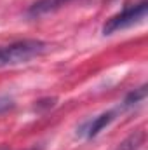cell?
<instances>
[{
    "label": "cell",
    "instance_id": "obj_1",
    "mask_svg": "<svg viewBox=\"0 0 148 150\" xmlns=\"http://www.w3.org/2000/svg\"><path fill=\"white\" fill-rule=\"evenodd\" d=\"M47 51V42L38 38H25L7 45H0V68L28 63Z\"/></svg>",
    "mask_w": 148,
    "mask_h": 150
},
{
    "label": "cell",
    "instance_id": "obj_2",
    "mask_svg": "<svg viewBox=\"0 0 148 150\" xmlns=\"http://www.w3.org/2000/svg\"><path fill=\"white\" fill-rule=\"evenodd\" d=\"M148 12V4L147 0H141L140 4H132V5H125L120 12L113 14L108 18L101 28L103 35H113L120 30H125L129 26H134L138 23H141L147 18Z\"/></svg>",
    "mask_w": 148,
    "mask_h": 150
},
{
    "label": "cell",
    "instance_id": "obj_3",
    "mask_svg": "<svg viewBox=\"0 0 148 150\" xmlns=\"http://www.w3.org/2000/svg\"><path fill=\"white\" fill-rule=\"evenodd\" d=\"M115 115L117 112H105L101 113V115H98V117H92V119H89V120H85L82 126H80V129H78V136H84V138H87V140H92V138H96L108 124H110L111 120L115 119Z\"/></svg>",
    "mask_w": 148,
    "mask_h": 150
},
{
    "label": "cell",
    "instance_id": "obj_4",
    "mask_svg": "<svg viewBox=\"0 0 148 150\" xmlns=\"http://www.w3.org/2000/svg\"><path fill=\"white\" fill-rule=\"evenodd\" d=\"M70 0H37L33 5H30L28 9V16L30 18H40L51 12H56L58 9H61L65 4H68Z\"/></svg>",
    "mask_w": 148,
    "mask_h": 150
},
{
    "label": "cell",
    "instance_id": "obj_5",
    "mask_svg": "<svg viewBox=\"0 0 148 150\" xmlns=\"http://www.w3.org/2000/svg\"><path fill=\"white\" fill-rule=\"evenodd\" d=\"M147 142V133L145 129H138L134 133H131L127 138H124L115 150H141Z\"/></svg>",
    "mask_w": 148,
    "mask_h": 150
},
{
    "label": "cell",
    "instance_id": "obj_6",
    "mask_svg": "<svg viewBox=\"0 0 148 150\" xmlns=\"http://www.w3.org/2000/svg\"><path fill=\"white\" fill-rule=\"evenodd\" d=\"M145 98H147V86L143 84L141 87H138V89L131 91V93L124 98V101H122V108H124V110L132 108L134 105H140Z\"/></svg>",
    "mask_w": 148,
    "mask_h": 150
},
{
    "label": "cell",
    "instance_id": "obj_7",
    "mask_svg": "<svg viewBox=\"0 0 148 150\" xmlns=\"http://www.w3.org/2000/svg\"><path fill=\"white\" fill-rule=\"evenodd\" d=\"M14 107H16V103H14V100L11 96H0V115L12 110Z\"/></svg>",
    "mask_w": 148,
    "mask_h": 150
},
{
    "label": "cell",
    "instance_id": "obj_8",
    "mask_svg": "<svg viewBox=\"0 0 148 150\" xmlns=\"http://www.w3.org/2000/svg\"><path fill=\"white\" fill-rule=\"evenodd\" d=\"M54 105H56V98H45V100H40V101H37L35 110H40L42 107H44V108H52Z\"/></svg>",
    "mask_w": 148,
    "mask_h": 150
},
{
    "label": "cell",
    "instance_id": "obj_9",
    "mask_svg": "<svg viewBox=\"0 0 148 150\" xmlns=\"http://www.w3.org/2000/svg\"><path fill=\"white\" fill-rule=\"evenodd\" d=\"M0 150H9V149H5V147H0Z\"/></svg>",
    "mask_w": 148,
    "mask_h": 150
},
{
    "label": "cell",
    "instance_id": "obj_10",
    "mask_svg": "<svg viewBox=\"0 0 148 150\" xmlns=\"http://www.w3.org/2000/svg\"><path fill=\"white\" fill-rule=\"evenodd\" d=\"M30 150H40V149H30Z\"/></svg>",
    "mask_w": 148,
    "mask_h": 150
}]
</instances>
